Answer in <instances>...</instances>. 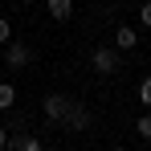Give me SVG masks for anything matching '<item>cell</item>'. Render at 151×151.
I'll return each instance as SVG.
<instances>
[{"label": "cell", "mask_w": 151, "mask_h": 151, "mask_svg": "<svg viewBox=\"0 0 151 151\" xmlns=\"http://www.w3.org/2000/svg\"><path fill=\"white\" fill-rule=\"evenodd\" d=\"M90 61H94V70H98V74H114V70H119V49H110V45H98Z\"/></svg>", "instance_id": "obj_1"}, {"label": "cell", "mask_w": 151, "mask_h": 151, "mask_svg": "<svg viewBox=\"0 0 151 151\" xmlns=\"http://www.w3.org/2000/svg\"><path fill=\"white\" fill-rule=\"evenodd\" d=\"M61 119H65V127H70V131H82V127L90 123V110H82V106H74V102H70Z\"/></svg>", "instance_id": "obj_2"}, {"label": "cell", "mask_w": 151, "mask_h": 151, "mask_svg": "<svg viewBox=\"0 0 151 151\" xmlns=\"http://www.w3.org/2000/svg\"><path fill=\"white\" fill-rule=\"evenodd\" d=\"M45 4H49L53 21H70V17H74V0H45Z\"/></svg>", "instance_id": "obj_3"}, {"label": "cell", "mask_w": 151, "mask_h": 151, "mask_svg": "<svg viewBox=\"0 0 151 151\" xmlns=\"http://www.w3.org/2000/svg\"><path fill=\"white\" fill-rule=\"evenodd\" d=\"M65 106H70V98H61V94H49V98H45V114L57 123V119L65 114Z\"/></svg>", "instance_id": "obj_4"}, {"label": "cell", "mask_w": 151, "mask_h": 151, "mask_svg": "<svg viewBox=\"0 0 151 151\" xmlns=\"http://www.w3.org/2000/svg\"><path fill=\"white\" fill-rule=\"evenodd\" d=\"M4 61H8V65H25L29 49H25V45H8V49H4Z\"/></svg>", "instance_id": "obj_5"}, {"label": "cell", "mask_w": 151, "mask_h": 151, "mask_svg": "<svg viewBox=\"0 0 151 151\" xmlns=\"http://www.w3.org/2000/svg\"><path fill=\"white\" fill-rule=\"evenodd\" d=\"M12 102H17V90H12L8 82H0V110H8Z\"/></svg>", "instance_id": "obj_6"}, {"label": "cell", "mask_w": 151, "mask_h": 151, "mask_svg": "<svg viewBox=\"0 0 151 151\" xmlns=\"http://www.w3.org/2000/svg\"><path fill=\"white\" fill-rule=\"evenodd\" d=\"M135 41H139L135 29H119V49H135Z\"/></svg>", "instance_id": "obj_7"}, {"label": "cell", "mask_w": 151, "mask_h": 151, "mask_svg": "<svg viewBox=\"0 0 151 151\" xmlns=\"http://www.w3.org/2000/svg\"><path fill=\"white\" fill-rule=\"evenodd\" d=\"M139 102H143V106H151V74L139 82Z\"/></svg>", "instance_id": "obj_8"}, {"label": "cell", "mask_w": 151, "mask_h": 151, "mask_svg": "<svg viewBox=\"0 0 151 151\" xmlns=\"http://www.w3.org/2000/svg\"><path fill=\"white\" fill-rule=\"evenodd\" d=\"M135 131H139V135H143V139H151V114H143V119H139V123H135Z\"/></svg>", "instance_id": "obj_9"}, {"label": "cell", "mask_w": 151, "mask_h": 151, "mask_svg": "<svg viewBox=\"0 0 151 151\" xmlns=\"http://www.w3.org/2000/svg\"><path fill=\"white\" fill-rule=\"evenodd\" d=\"M17 151H41V143H37V139H33V135H25V139H21V143H17Z\"/></svg>", "instance_id": "obj_10"}, {"label": "cell", "mask_w": 151, "mask_h": 151, "mask_svg": "<svg viewBox=\"0 0 151 151\" xmlns=\"http://www.w3.org/2000/svg\"><path fill=\"white\" fill-rule=\"evenodd\" d=\"M139 21H143V25L151 29V0H147V4H143V8H139Z\"/></svg>", "instance_id": "obj_11"}, {"label": "cell", "mask_w": 151, "mask_h": 151, "mask_svg": "<svg viewBox=\"0 0 151 151\" xmlns=\"http://www.w3.org/2000/svg\"><path fill=\"white\" fill-rule=\"evenodd\" d=\"M8 37H12V29H8V21H4V17H0V45H4V41H8Z\"/></svg>", "instance_id": "obj_12"}, {"label": "cell", "mask_w": 151, "mask_h": 151, "mask_svg": "<svg viewBox=\"0 0 151 151\" xmlns=\"http://www.w3.org/2000/svg\"><path fill=\"white\" fill-rule=\"evenodd\" d=\"M4 143H8V135H4V127H0V151H4Z\"/></svg>", "instance_id": "obj_13"}, {"label": "cell", "mask_w": 151, "mask_h": 151, "mask_svg": "<svg viewBox=\"0 0 151 151\" xmlns=\"http://www.w3.org/2000/svg\"><path fill=\"white\" fill-rule=\"evenodd\" d=\"M110 151H127V147H110Z\"/></svg>", "instance_id": "obj_14"}, {"label": "cell", "mask_w": 151, "mask_h": 151, "mask_svg": "<svg viewBox=\"0 0 151 151\" xmlns=\"http://www.w3.org/2000/svg\"><path fill=\"white\" fill-rule=\"evenodd\" d=\"M0 57H4V49H0Z\"/></svg>", "instance_id": "obj_15"}, {"label": "cell", "mask_w": 151, "mask_h": 151, "mask_svg": "<svg viewBox=\"0 0 151 151\" xmlns=\"http://www.w3.org/2000/svg\"><path fill=\"white\" fill-rule=\"evenodd\" d=\"M21 4H29V0H21Z\"/></svg>", "instance_id": "obj_16"}, {"label": "cell", "mask_w": 151, "mask_h": 151, "mask_svg": "<svg viewBox=\"0 0 151 151\" xmlns=\"http://www.w3.org/2000/svg\"><path fill=\"white\" fill-rule=\"evenodd\" d=\"M53 151H57V147H53Z\"/></svg>", "instance_id": "obj_17"}]
</instances>
